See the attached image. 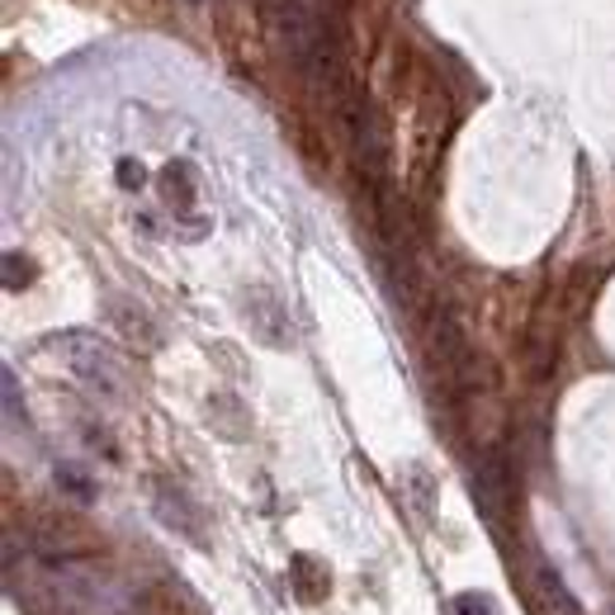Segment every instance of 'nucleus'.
<instances>
[{
    "mask_svg": "<svg viewBox=\"0 0 615 615\" xmlns=\"http://www.w3.org/2000/svg\"><path fill=\"white\" fill-rule=\"evenodd\" d=\"M53 351L62 355V365H67L76 384H86L90 393H100V398H123V393H129V365H123V355L109 341L72 331V337L53 341Z\"/></svg>",
    "mask_w": 615,
    "mask_h": 615,
    "instance_id": "f257e3e1",
    "label": "nucleus"
},
{
    "mask_svg": "<svg viewBox=\"0 0 615 615\" xmlns=\"http://www.w3.org/2000/svg\"><path fill=\"white\" fill-rule=\"evenodd\" d=\"M100 540L81 526L76 516H43L34 526V554L39 559H67V563H81L86 554H95Z\"/></svg>",
    "mask_w": 615,
    "mask_h": 615,
    "instance_id": "f03ea898",
    "label": "nucleus"
},
{
    "mask_svg": "<svg viewBox=\"0 0 615 615\" xmlns=\"http://www.w3.org/2000/svg\"><path fill=\"white\" fill-rule=\"evenodd\" d=\"M152 507H156V516H162V526L176 530L180 540H189V545H209V535H204V507L185 493V487H176V483H156Z\"/></svg>",
    "mask_w": 615,
    "mask_h": 615,
    "instance_id": "7ed1b4c3",
    "label": "nucleus"
},
{
    "mask_svg": "<svg viewBox=\"0 0 615 615\" xmlns=\"http://www.w3.org/2000/svg\"><path fill=\"white\" fill-rule=\"evenodd\" d=\"M530 587H535V606H540V615H582L578 596L568 592V582H563L549 563H535Z\"/></svg>",
    "mask_w": 615,
    "mask_h": 615,
    "instance_id": "20e7f679",
    "label": "nucleus"
},
{
    "mask_svg": "<svg viewBox=\"0 0 615 615\" xmlns=\"http://www.w3.org/2000/svg\"><path fill=\"white\" fill-rule=\"evenodd\" d=\"M138 615H204V606L189 596V587L180 582H156V587L138 592Z\"/></svg>",
    "mask_w": 615,
    "mask_h": 615,
    "instance_id": "39448f33",
    "label": "nucleus"
},
{
    "mask_svg": "<svg viewBox=\"0 0 615 615\" xmlns=\"http://www.w3.org/2000/svg\"><path fill=\"white\" fill-rule=\"evenodd\" d=\"M327 587H331V578H327V568H318L308 554H298L294 559V592L304 596V602H322L327 596Z\"/></svg>",
    "mask_w": 615,
    "mask_h": 615,
    "instance_id": "423d86ee",
    "label": "nucleus"
},
{
    "mask_svg": "<svg viewBox=\"0 0 615 615\" xmlns=\"http://www.w3.org/2000/svg\"><path fill=\"white\" fill-rule=\"evenodd\" d=\"M454 615H497V602L487 592H460L454 596Z\"/></svg>",
    "mask_w": 615,
    "mask_h": 615,
    "instance_id": "0eeeda50",
    "label": "nucleus"
},
{
    "mask_svg": "<svg viewBox=\"0 0 615 615\" xmlns=\"http://www.w3.org/2000/svg\"><path fill=\"white\" fill-rule=\"evenodd\" d=\"M57 483L67 487V493H72L76 502H90V497H95V487H90V479H86L81 469H72V464H67V469H57Z\"/></svg>",
    "mask_w": 615,
    "mask_h": 615,
    "instance_id": "6e6552de",
    "label": "nucleus"
},
{
    "mask_svg": "<svg viewBox=\"0 0 615 615\" xmlns=\"http://www.w3.org/2000/svg\"><path fill=\"white\" fill-rule=\"evenodd\" d=\"M6 284H10V289H20V284H29V265L20 271V256H14V251L6 256Z\"/></svg>",
    "mask_w": 615,
    "mask_h": 615,
    "instance_id": "1a4fd4ad",
    "label": "nucleus"
},
{
    "mask_svg": "<svg viewBox=\"0 0 615 615\" xmlns=\"http://www.w3.org/2000/svg\"><path fill=\"white\" fill-rule=\"evenodd\" d=\"M119 176H123V185H138V180H142V171H133V162H123Z\"/></svg>",
    "mask_w": 615,
    "mask_h": 615,
    "instance_id": "9d476101",
    "label": "nucleus"
}]
</instances>
